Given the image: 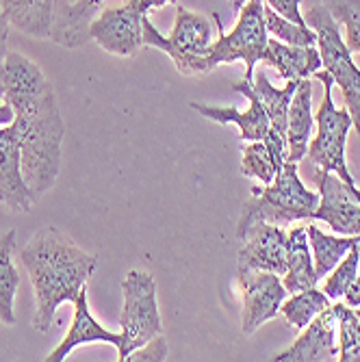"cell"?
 <instances>
[{"label": "cell", "instance_id": "6da1fadb", "mask_svg": "<svg viewBox=\"0 0 360 362\" xmlns=\"http://www.w3.org/2000/svg\"><path fill=\"white\" fill-rule=\"evenodd\" d=\"M20 262L26 269L33 293L35 315L33 327L48 334L57 321V310L65 302H76L81 288L98 267V256L81 250L68 235L57 228H40L20 252Z\"/></svg>", "mask_w": 360, "mask_h": 362}, {"label": "cell", "instance_id": "7a4b0ae2", "mask_svg": "<svg viewBox=\"0 0 360 362\" xmlns=\"http://www.w3.org/2000/svg\"><path fill=\"white\" fill-rule=\"evenodd\" d=\"M22 150V172L24 180L40 200L46 195L61 172V144L65 135V124L61 119L57 98L52 87L40 95L26 98L13 105Z\"/></svg>", "mask_w": 360, "mask_h": 362}, {"label": "cell", "instance_id": "3957f363", "mask_svg": "<svg viewBox=\"0 0 360 362\" xmlns=\"http://www.w3.org/2000/svg\"><path fill=\"white\" fill-rule=\"evenodd\" d=\"M319 206V193L304 187L298 163L284 160L278 176L272 185L252 187V200H248L241 209L237 223V239L245 233V228L254 221L267 223H291L302 219H315V211Z\"/></svg>", "mask_w": 360, "mask_h": 362}, {"label": "cell", "instance_id": "277c9868", "mask_svg": "<svg viewBox=\"0 0 360 362\" xmlns=\"http://www.w3.org/2000/svg\"><path fill=\"white\" fill-rule=\"evenodd\" d=\"M217 42H213L207 57L198 59V74H207L221 63H245V78L254 81V68L258 61H263V52L267 48L269 33L265 26V5L263 0H248L239 9V20L233 33H226L217 13H213Z\"/></svg>", "mask_w": 360, "mask_h": 362}, {"label": "cell", "instance_id": "5b68a950", "mask_svg": "<svg viewBox=\"0 0 360 362\" xmlns=\"http://www.w3.org/2000/svg\"><path fill=\"white\" fill-rule=\"evenodd\" d=\"M304 20L317 33L321 68L332 76L335 85L341 87L345 107L354 119V130L360 137V70L352 59V50L345 46L339 24L325 5L313 7Z\"/></svg>", "mask_w": 360, "mask_h": 362}, {"label": "cell", "instance_id": "8992f818", "mask_svg": "<svg viewBox=\"0 0 360 362\" xmlns=\"http://www.w3.org/2000/svg\"><path fill=\"white\" fill-rule=\"evenodd\" d=\"M317 81H321L323 85V103L317 111V137L308 144V152L306 156L315 163V165L321 172H332L337 174L343 182L356 187L347 160H345V144H347V135L354 126L352 113L345 109H337L335 100H332V87L335 81L332 76L319 70L315 72Z\"/></svg>", "mask_w": 360, "mask_h": 362}, {"label": "cell", "instance_id": "52a82bcc", "mask_svg": "<svg viewBox=\"0 0 360 362\" xmlns=\"http://www.w3.org/2000/svg\"><path fill=\"white\" fill-rule=\"evenodd\" d=\"M124 304L120 313V334L117 360L126 362L130 351L146 345L150 339L163 332V321L156 306V282L148 272L133 269L122 280Z\"/></svg>", "mask_w": 360, "mask_h": 362}, {"label": "cell", "instance_id": "ba28073f", "mask_svg": "<svg viewBox=\"0 0 360 362\" xmlns=\"http://www.w3.org/2000/svg\"><path fill=\"white\" fill-rule=\"evenodd\" d=\"M144 46L163 50L174 61L180 74L195 76L198 59L207 57L213 46V26L204 16L187 11L178 5L176 20L168 37L161 35L148 16L144 18Z\"/></svg>", "mask_w": 360, "mask_h": 362}, {"label": "cell", "instance_id": "9c48e42d", "mask_svg": "<svg viewBox=\"0 0 360 362\" xmlns=\"http://www.w3.org/2000/svg\"><path fill=\"white\" fill-rule=\"evenodd\" d=\"M237 286L243 302L241 327L245 334H254L260 325L274 319L289 295L280 276L272 272H237Z\"/></svg>", "mask_w": 360, "mask_h": 362}, {"label": "cell", "instance_id": "30bf717a", "mask_svg": "<svg viewBox=\"0 0 360 362\" xmlns=\"http://www.w3.org/2000/svg\"><path fill=\"white\" fill-rule=\"evenodd\" d=\"M148 11L139 3L105 9L91 22V40L117 57H133L144 48V18Z\"/></svg>", "mask_w": 360, "mask_h": 362}, {"label": "cell", "instance_id": "8fae6325", "mask_svg": "<svg viewBox=\"0 0 360 362\" xmlns=\"http://www.w3.org/2000/svg\"><path fill=\"white\" fill-rule=\"evenodd\" d=\"M315 219L328 223L335 235H360V189L343 182L332 172H321Z\"/></svg>", "mask_w": 360, "mask_h": 362}, {"label": "cell", "instance_id": "7c38bea8", "mask_svg": "<svg viewBox=\"0 0 360 362\" xmlns=\"http://www.w3.org/2000/svg\"><path fill=\"white\" fill-rule=\"evenodd\" d=\"M239 241L245 245L237 258V272H272L284 276L286 272V233L267 221H254L245 228Z\"/></svg>", "mask_w": 360, "mask_h": 362}, {"label": "cell", "instance_id": "4fadbf2b", "mask_svg": "<svg viewBox=\"0 0 360 362\" xmlns=\"http://www.w3.org/2000/svg\"><path fill=\"white\" fill-rule=\"evenodd\" d=\"M337 330L339 317L335 306L330 304L321 310L296 339L291 347L272 356L274 362H328L339 360V345H337Z\"/></svg>", "mask_w": 360, "mask_h": 362}, {"label": "cell", "instance_id": "5bb4252c", "mask_svg": "<svg viewBox=\"0 0 360 362\" xmlns=\"http://www.w3.org/2000/svg\"><path fill=\"white\" fill-rule=\"evenodd\" d=\"M35 202L22 172L18 126L11 122L0 128V204L13 213H28Z\"/></svg>", "mask_w": 360, "mask_h": 362}, {"label": "cell", "instance_id": "9a60e30c", "mask_svg": "<svg viewBox=\"0 0 360 362\" xmlns=\"http://www.w3.org/2000/svg\"><path fill=\"white\" fill-rule=\"evenodd\" d=\"M235 91L243 93L250 107L248 111H237L235 107H211V105H198V103H191L189 107L193 111H198V115L213 119L217 124H237L239 126V137L243 141H263L269 133V117L260 105L258 95L252 89V81H241L233 87Z\"/></svg>", "mask_w": 360, "mask_h": 362}, {"label": "cell", "instance_id": "2e32d148", "mask_svg": "<svg viewBox=\"0 0 360 362\" xmlns=\"http://www.w3.org/2000/svg\"><path fill=\"white\" fill-rule=\"evenodd\" d=\"M105 0H54L50 40L63 48H81L91 40V22Z\"/></svg>", "mask_w": 360, "mask_h": 362}, {"label": "cell", "instance_id": "e0dca14e", "mask_svg": "<svg viewBox=\"0 0 360 362\" xmlns=\"http://www.w3.org/2000/svg\"><path fill=\"white\" fill-rule=\"evenodd\" d=\"M76 310H74V321L70 325L65 339L48 354L46 362H63L68 358V354H72L76 347L89 345V343H111L115 347H120L122 343V334L120 332H111L103 323H98L93 319V315L89 313V304H87V284L81 288L79 298L74 302Z\"/></svg>", "mask_w": 360, "mask_h": 362}, {"label": "cell", "instance_id": "ac0fdd59", "mask_svg": "<svg viewBox=\"0 0 360 362\" xmlns=\"http://www.w3.org/2000/svg\"><path fill=\"white\" fill-rule=\"evenodd\" d=\"M243 158H241V174L248 178H256L263 185H272L278 176L280 168L286 160V139L278 135L274 128L263 141H245Z\"/></svg>", "mask_w": 360, "mask_h": 362}, {"label": "cell", "instance_id": "d6986e66", "mask_svg": "<svg viewBox=\"0 0 360 362\" xmlns=\"http://www.w3.org/2000/svg\"><path fill=\"white\" fill-rule=\"evenodd\" d=\"M310 105H313V85L310 78H302L296 93H293V100L289 107V122H286V148H289L286 160L291 163H300L308 152L313 126H315Z\"/></svg>", "mask_w": 360, "mask_h": 362}, {"label": "cell", "instance_id": "ffe728a7", "mask_svg": "<svg viewBox=\"0 0 360 362\" xmlns=\"http://www.w3.org/2000/svg\"><path fill=\"white\" fill-rule=\"evenodd\" d=\"M263 61L269 68H276L284 81L313 78L321 70V57L317 46H289L276 37L267 40Z\"/></svg>", "mask_w": 360, "mask_h": 362}, {"label": "cell", "instance_id": "44dd1931", "mask_svg": "<svg viewBox=\"0 0 360 362\" xmlns=\"http://www.w3.org/2000/svg\"><path fill=\"white\" fill-rule=\"evenodd\" d=\"M50 89L44 72L30 59L20 52H7L5 57V72H3V95L13 107L26 98L40 95Z\"/></svg>", "mask_w": 360, "mask_h": 362}, {"label": "cell", "instance_id": "7402d4cb", "mask_svg": "<svg viewBox=\"0 0 360 362\" xmlns=\"http://www.w3.org/2000/svg\"><path fill=\"white\" fill-rule=\"evenodd\" d=\"M317 282L319 276L315 272L308 233L304 226H296L286 233V272L282 284L293 295L304 288L317 286Z\"/></svg>", "mask_w": 360, "mask_h": 362}, {"label": "cell", "instance_id": "603a6c76", "mask_svg": "<svg viewBox=\"0 0 360 362\" xmlns=\"http://www.w3.org/2000/svg\"><path fill=\"white\" fill-rule=\"evenodd\" d=\"M0 13L5 20L30 37H50L54 0H0Z\"/></svg>", "mask_w": 360, "mask_h": 362}, {"label": "cell", "instance_id": "cb8c5ba5", "mask_svg": "<svg viewBox=\"0 0 360 362\" xmlns=\"http://www.w3.org/2000/svg\"><path fill=\"white\" fill-rule=\"evenodd\" d=\"M308 233V243H310V252H313V262H315V272L321 278L328 276L339 262L343 260V256L356 245L360 243V235L354 237H345V235H325L315 226L308 223L306 226Z\"/></svg>", "mask_w": 360, "mask_h": 362}, {"label": "cell", "instance_id": "d4e9b609", "mask_svg": "<svg viewBox=\"0 0 360 362\" xmlns=\"http://www.w3.org/2000/svg\"><path fill=\"white\" fill-rule=\"evenodd\" d=\"M300 81H289L282 89L274 87L267 78L265 72H260L254 81H252V89L258 95L260 105H263L267 117H269V126L276 130L278 135H282L286 139V122H289V107L293 100V93H296Z\"/></svg>", "mask_w": 360, "mask_h": 362}, {"label": "cell", "instance_id": "484cf974", "mask_svg": "<svg viewBox=\"0 0 360 362\" xmlns=\"http://www.w3.org/2000/svg\"><path fill=\"white\" fill-rule=\"evenodd\" d=\"M13 254H16V230H7V233L0 235V321L7 325L16 323L13 302L22 282L20 272L13 262Z\"/></svg>", "mask_w": 360, "mask_h": 362}, {"label": "cell", "instance_id": "4316f807", "mask_svg": "<svg viewBox=\"0 0 360 362\" xmlns=\"http://www.w3.org/2000/svg\"><path fill=\"white\" fill-rule=\"evenodd\" d=\"M330 306V298L317 286L304 288L300 293H293L289 300H284L280 313L284 315L286 323L296 330H304V327L321 313Z\"/></svg>", "mask_w": 360, "mask_h": 362}, {"label": "cell", "instance_id": "83f0119b", "mask_svg": "<svg viewBox=\"0 0 360 362\" xmlns=\"http://www.w3.org/2000/svg\"><path fill=\"white\" fill-rule=\"evenodd\" d=\"M339 317V360L360 362V319L347 304H332Z\"/></svg>", "mask_w": 360, "mask_h": 362}, {"label": "cell", "instance_id": "f1b7e54d", "mask_svg": "<svg viewBox=\"0 0 360 362\" xmlns=\"http://www.w3.org/2000/svg\"><path fill=\"white\" fill-rule=\"evenodd\" d=\"M265 26H267L269 35H274L282 44H289V46H317V33L308 24L291 22V20L278 16L269 7H265Z\"/></svg>", "mask_w": 360, "mask_h": 362}, {"label": "cell", "instance_id": "f546056e", "mask_svg": "<svg viewBox=\"0 0 360 362\" xmlns=\"http://www.w3.org/2000/svg\"><path fill=\"white\" fill-rule=\"evenodd\" d=\"M358 265H360V243H356L339 265L325 276L323 293L328 295L330 302H339L345 298V293L352 288L354 280L358 278Z\"/></svg>", "mask_w": 360, "mask_h": 362}, {"label": "cell", "instance_id": "4dcf8cb0", "mask_svg": "<svg viewBox=\"0 0 360 362\" xmlns=\"http://www.w3.org/2000/svg\"><path fill=\"white\" fill-rule=\"evenodd\" d=\"M325 9L345 28V46L360 52V0H323Z\"/></svg>", "mask_w": 360, "mask_h": 362}, {"label": "cell", "instance_id": "1f68e13d", "mask_svg": "<svg viewBox=\"0 0 360 362\" xmlns=\"http://www.w3.org/2000/svg\"><path fill=\"white\" fill-rule=\"evenodd\" d=\"M126 360L128 362H163V360H168V341H166V337H163V332L156 334L146 345L137 347L135 351H130V356Z\"/></svg>", "mask_w": 360, "mask_h": 362}, {"label": "cell", "instance_id": "d6a6232c", "mask_svg": "<svg viewBox=\"0 0 360 362\" xmlns=\"http://www.w3.org/2000/svg\"><path fill=\"white\" fill-rule=\"evenodd\" d=\"M265 3L278 16L296 22V24H306V20L302 16V0H265Z\"/></svg>", "mask_w": 360, "mask_h": 362}, {"label": "cell", "instance_id": "836d02e7", "mask_svg": "<svg viewBox=\"0 0 360 362\" xmlns=\"http://www.w3.org/2000/svg\"><path fill=\"white\" fill-rule=\"evenodd\" d=\"M7 35H9V22L0 13V93H3V72H5V57H7Z\"/></svg>", "mask_w": 360, "mask_h": 362}, {"label": "cell", "instance_id": "e575fe53", "mask_svg": "<svg viewBox=\"0 0 360 362\" xmlns=\"http://www.w3.org/2000/svg\"><path fill=\"white\" fill-rule=\"evenodd\" d=\"M343 302H345L347 306H352V308L360 306V272H358V278L354 280L352 288H349V291L345 293V298H343Z\"/></svg>", "mask_w": 360, "mask_h": 362}, {"label": "cell", "instance_id": "d590c367", "mask_svg": "<svg viewBox=\"0 0 360 362\" xmlns=\"http://www.w3.org/2000/svg\"><path fill=\"white\" fill-rule=\"evenodd\" d=\"M3 93H0V128H3V126H9L13 119H16V111H13V107L5 100L3 103Z\"/></svg>", "mask_w": 360, "mask_h": 362}, {"label": "cell", "instance_id": "8d00e7d4", "mask_svg": "<svg viewBox=\"0 0 360 362\" xmlns=\"http://www.w3.org/2000/svg\"><path fill=\"white\" fill-rule=\"evenodd\" d=\"M170 3H176V0H139V7L144 11H150V9H156V7H163V5H170Z\"/></svg>", "mask_w": 360, "mask_h": 362}, {"label": "cell", "instance_id": "74e56055", "mask_svg": "<svg viewBox=\"0 0 360 362\" xmlns=\"http://www.w3.org/2000/svg\"><path fill=\"white\" fill-rule=\"evenodd\" d=\"M228 3H231V5H233V7H235L237 11H239V9H241V7H243L245 3H248V0H228Z\"/></svg>", "mask_w": 360, "mask_h": 362}, {"label": "cell", "instance_id": "f35d334b", "mask_svg": "<svg viewBox=\"0 0 360 362\" xmlns=\"http://www.w3.org/2000/svg\"><path fill=\"white\" fill-rule=\"evenodd\" d=\"M354 310H356V317H358V319H360V306H356V308H354Z\"/></svg>", "mask_w": 360, "mask_h": 362}, {"label": "cell", "instance_id": "ab89813d", "mask_svg": "<svg viewBox=\"0 0 360 362\" xmlns=\"http://www.w3.org/2000/svg\"><path fill=\"white\" fill-rule=\"evenodd\" d=\"M128 3H139V0H128Z\"/></svg>", "mask_w": 360, "mask_h": 362}]
</instances>
